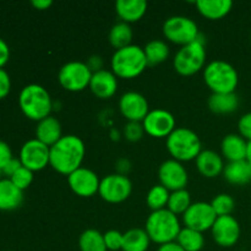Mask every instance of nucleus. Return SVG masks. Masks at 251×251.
<instances>
[{
    "label": "nucleus",
    "instance_id": "f257e3e1",
    "mask_svg": "<svg viewBox=\"0 0 251 251\" xmlns=\"http://www.w3.org/2000/svg\"><path fill=\"white\" fill-rule=\"evenodd\" d=\"M86 147L81 137L76 135H63L60 140L49 149V166L60 174L73 173L82 167Z\"/></svg>",
    "mask_w": 251,
    "mask_h": 251
},
{
    "label": "nucleus",
    "instance_id": "f03ea898",
    "mask_svg": "<svg viewBox=\"0 0 251 251\" xmlns=\"http://www.w3.org/2000/svg\"><path fill=\"white\" fill-rule=\"evenodd\" d=\"M19 107L28 119L38 123L50 115L53 110V100L43 86L29 83L20 92Z\"/></svg>",
    "mask_w": 251,
    "mask_h": 251
},
{
    "label": "nucleus",
    "instance_id": "7ed1b4c3",
    "mask_svg": "<svg viewBox=\"0 0 251 251\" xmlns=\"http://www.w3.org/2000/svg\"><path fill=\"white\" fill-rule=\"evenodd\" d=\"M146 55L144 48L136 44H130L124 48L117 49L110 60L112 71L117 77L134 78L141 75L147 68Z\"/></svg>",
    "mask_w": 251,
    "mask_h": 251
},
{
    "label": "nucleus",
    "instance_id": "20e7f679",
    "mask_svg": "<svg viewBox=\"0 0 251 251\" xmlns=\"http://www.w3.org/2000/svg\"><path fill=\"white\" fill-rule=\"evenodd\" d=\"M145 230L149 234L151 242L163 245L167 243L176 242L181 227L178 216L171 212L168 208H163L159 211H152L146 221Z\"/></svg>",
    "mask_w": 251,
    "mask_h": 251
},
{
    "label": "nucleus",
    "instance_id": "39448f33",
    "mask_svg": "<svg viewBox=\"0 0 251 251\" xmlns=\"http://www.w3.org/2000/svg\"><path fill=\"white\" fill-rule=\"evenodd\" d=\"M203 80L212 93H233L239 82V76L232 64L218 59L205 66Z\"/></svg>",
    "mask_w": 251,
    "mask_h": 251
},
{
    "label": "nucleus",
    "instance_id": "423d86ee",
    "mask_svg": "<svg viewBox=\"0 0 251 251\" xmlns=\"http://www.w3.org/2000/svg\"><path fill=\"white\" fill-rule=\"evenodd\" d=\"M167 150L179 162H189L196 159L201 149L200 137L189 127H176L167 137Z\"/></svg>",
    "mask_w": 251,
    "mask_h": 251
},
{
    "label": "nucleus",
    "instance_id": "0eeeda50",
    "mask_svg": "<svg viewBox=\"0 0 251 251\" xmlns=\"http://www.w3.org/2000/svg\"><path fill=\"white\" fill-rule=\"evenodd\" d=\"M206 61V49L205 41L202 36L198 38V41L190 44L183 46L174 56L173 65L178 74L183 76H190L199 73L203 69Z\"/></svg>",
    "mask_w": 251,
    "mask_h": 251
},
{
    "label": "nucleus",
    "instance_id": "6e6552de",
    "mask_svg": "<svg viewBox=\"0 0 251 251\" xmlns=\"http://www.w3.org/2000/svg\"><path fill=\"white\" fill-rule=\"evenodd\" d=\"M163 34L168 41L181 47L198 41L200 37L196 22L183 15L168 17L163 24Z\"/></svg>",
    "mask_w": 251,
    "mask_h": 251
},
{
    "label": "nucleus",
    "instance_id": "1a4fd4ad",
    "mask_svg": "<svg viewBox=\"0 0 251 251\" xmlns=\"http://www.w3.org/2000/svg\"><path fill=\"white\" fill-rule=\"evenodd\" d=\"M92 74L85 61L73 60L61 66L58 73V80L66 91L80 92L90 86Z\"/></svg>",
    "mask_w": 251,
    "mask_h": 251
},
{
    "label": "nucleus",
    "instance_id": "9d476101",
    "mask_svg": "<svg viewBox=\"0 0 251 251\" xmlns=\"http://www.w3.org/2000/svg\"><path fill=\"white\" fill-rule=\"evenodd\" d=\"M131 191L132 183L126 176L113 173L100 179L98 194L107 202L119 203L126 200Z\"/></svg>",
    "mask_w": 251,
    "mask_h": 251
},
{
    "label": "nucleus",
    "instance_id": "9b49d317",
    "mask_svg": "<svg viewBox=\"0 0 251 251\" xmlns=\"http://www.w3.org/2000/svg\"><path fill=\"white\" fill-rule=\"evenodd\" d=\"M217 217L211 203L199 201L191 203L190 207L184 212L183 222L185 227L203 233L212 228Z\"/></svg>",
    "mask_w": 251,
    "mask_h": 251
},
{
    "label": "nucleus",
    "instance_id": "f8f14e48",
    "mask_svg": "<svg viewBox=\"0 0 251 251\" xmlns=\"http://www.w3.org/2000/svg\"><path fill=\"white\" fill-rule=\"evenodd\" d=\"M49 149L37 139H31L22 145L19 159L25 168L34 172L42 171L49 164Z\"/></svg>",
    "mask_w": 251,
    "mask_h": 251
},
{
    "label": "nucleus",
    "instance_id": "ddd939ff",
    "mask_svg": "<svg viewBox=\"0 0 251 251\" xmlns=\"http://www.w3.org/2000/svg\"><path fill=\"white\" fill-rule=\"evenodd\" d=\"M146 134L153 137H168L176 129V118L169 110L156 108L150 110L142 122Z\"/></svg>",
    "mask_w": 251,
    "mask_h": 251
},
{
    "label": "nucleus",
    "instance_id": "4468645a",
    "mask_svg": "<svg viewBox=\"0 0 251 251\" xmlns=\"http://www.w3.org/2000/svg\"><path fill=\"white\" fill-rule=\"evenodd\" d=\"M159 184L169 191H176L185 189L189 176L183 163L176 159H167L159 166L158 169Z\"/></svg>",
    "mask_w": 251,
    "mask_h": 251
},
{
    "label": "nucleus",
    "instance_id": "2eb2a0df",
    "mask_svg": "<svg viewBox=\"0 0 251 251\" xmlns=\"http://www.w3.org/2000/svg\"><path fill=\"white\" fill-rule=\"evenodd\" d=\"M100 179L97 174L86 167H80L68 176V184L71 190L81 198H90L100 190Z\"/></svg>",
    "mask_w": 251,
    "mask_h": 251
},
{
    "label": "nucleus",
    "instance_id": "dca6fc26",
    "mask_svg": "<svg viewBox=\"0 0 251 251\" xmlns=\"http://www.w3.org/2000/svg\"><path fill=\"white\" fill-rule=\"evenodd\" d=\"M211 233L220 247L230 248L237 244L240 238L239 222L232 215L220 216L211 228Z\"/></svg>",
    "mask_w": 251,
    "mask_h": 251
},
{
    "label": "nucleus",
    "instance_id": "f3484780",
    "mask_svg": "<svg viewBox=\"0 0 251 251\" xmlns=\"http://www.w3.org/2000/svg\"><path fill=\"white\" fill-rule=\"evenodd\" d=\"M120 113L127 119V122L142 123L149 114L150 107L146 97L136 91L125 92L119 100Z\"/></svg>",
    "mask_w": 251,
    "mask_h": 251
},
{
    "label": "nucleus",
    "instance_id": "a211bd4d",
    "mask_svg": "<svg viewBox=\"0 0 251 251\" xmlns=\"http://www.w3.org/2000/svg\"><path fill=\"white\" fill-rule=\"evenodd\" d=\"M88 87L93 95L100 100H108L113 97L118 90V77L113 71L102 69L92 74V78Z\"/></svg>",
    "mask_w": 251,
    "mask_h": 251
},
{
    "label": "nucleus",
    "instance_id": "6ab92c4d",
    "mask_svg": "<svg viewBox=\"0 0 251 251\" xmlns=\"http://www.w3.org/2000/svg\"><path fill=\"white\" fill-rule=\"evenodd\" d=\"M196 168L206 178H215L223 173V157L212 150H202L195 159Z\"/></svg>",
    "mask_w": 251,
    "mask_h": 251
},
{
    "label": "nucleus",
    "instance_id": "aec40b11",
    "mask_svg": "<svg viewBox=\"0 0 251 251\" xmlns=\"http://www.w3.org/2000/svg\"><path fill=\"white\" fill-rule=\"evenodd\" d=\"M248 141L240 134H228L221 142L222 157L229 162L243 161L247 157Z\"/></svg>",
    "mask_w": 251,
    "mask_h": 251
},
{
    "label": "nucleus",
    "instance_id": "412c9836",
    "mask_svg": "<svg viewBox=\"0 0 251 251\" xmlns=\"http://www.w3.org/2000/svg\"><path fill=\"white\" fill-rule=\"evenodd\" d=\"M24 202V191L9 178L0 179V211L17 210Z\"/></svg>",
    "mask_w": 251,
    "mask_h": 251
},
{
    "label": "nucleus",
    "instance_id": "4be33fe9",
    "mask_svg": "<svg viewBox=\"0 0 251 251\" xmlns=\"http://www.w3.org/2000/svg\"><path fill=\"white\" fill-rule=\"evenodd\" d=\"M63 137L61 134V124L55 117L49 115L38 122L36 127V139L43 142L47 146H53Z\"/></svg>",
    "mask_w": 251,
    "mask_h": 251
},
{
    "label": "nucleus",
    "instance_id": "5701e85b",
    "mask_svg": "<svg viewBox=\"0 0 251 251\" xmlns=\"http://www.w3.org/2000/svg\"><path fill=\"white\" fill-rule=\"evenodd\" d=\"M147 1L145 0H118L115 2V11L123 22H136L146 14Z\"/></svg>",
    "mask_w": 251,
    "mask_h": 251
},
{
    "label": "nucleus",
    "instance_id": "b1692460",
    "mask_svg": "<svg viewBox=\"0 0 251 251\" xmlns=\"http://www.w3.org/2000/svg\"><path fill=\"white\" fill-rule=\"evenodd\" d=\"M223 176L227 181L235 185H244L251 181V163L247 159L228 162L223 169Z\"/></svg>",
    "mask_w": 251,
    "mask_h": 251
},
{
    "label": "nucleus",
    "instance_id": "393cba45",
    "mask_svg": "<svg viewBox=\"0 0 251 251\" xmlns=\"http://www.w3.org/2000/svg\"><path fill=\"white\" fill-rule=\"evenodd\" d=\"M195 4L199 12L210 20L222 19L233 6L230 0H198Z\"/></svg>",
    "mask_w": 251,
    "mask_h": 251
},
{
    "label": "nucleus",
    "instance_id": "a878e982",
    "mask_svg": "<svg viewBox=\"0 0 251 251\" xmlns=\"http://www.w3.org/2000/svg\"><path fill=\"white\" fill-rule=\"evenodd\" d=\"M239 107V98L233 93H212L208 98V108L217 114H229Z\"/></svg>",
    "mask_w": 251,
    "mask_h": 251
},
{
    "label": "nucleus",
    "instance_id": "bb28decb",
    "mask_svg": "<svg viewBox=\"0 0 251 251\" xmlns=\"http://www.w3.org/2000/svg\"><path fill=\"white\" fill-rule=\"evenodd\" d=\"M149 234L142 228H131L124 233L123 239V251H147L150 247Z\"/></svg>",
    "mask_w": 251,
    "mask_h": 251
},
{
    "label": "nucleus",
    "instance_id": "cd10ccee",
    "mask_svg": "<svg viewBox=\"0 0 251 251\" xmlns=\"http://www.w3.org/2000/svg\"><path fill=\"white\" fill-rule=\"evenodd\" d=\"M145 55H146L149 65H157L168 59L169 47L163 39H152L145 46Z\"/></svg>",
    "mask_w": 251,
    "mask_h": 251
},
{
    "label": "nucleus",
    "instance_id": "c85d7f7f",
    "mask_svg": "<svg viewBox=\"0 0 251 251\" xmlns=\"http://www.w3.org/2000/svg\"><path fill=\"white\" fill-rule=\"evenodd\" d=\"M108 38H109V43L115 49H120L126 46H130L132 41L131 26L129 24H126V22H117L110 28Z\"/></svg>",
    "mask_w": 251,
    "mask_h": 251
},
{
    "label": "nucleus",
    "instance_id": "c756f323",
    "mask_svg": "<svg viewBox=\"0 0 251 251\" xmlns=\"http://www.w3.org/2000/svg\"><path fill=\"white\" fill-rule=\"evenodd\" d=\"M176 243L185 251H201L205 245V238L201 232L191 228H181Z\"/></svg>",
    "mask_w": 251,
    "mask_h": 251
},
{
    "label": "nucleus",
    "instance_id": "7c9ffc66",
    "mask_svg": "<svg viewBox=\"0 0 251 251\" xmlns=\"http://www.w3.org/2000/svg\"><path fill=\"white\" fill-rule=\"evenodd\" d=\"M80 251H108L105 248L104 237L97 229H86L78 238Z\"/></svg>",
    "mask_w": 251,
    "mask_h": 251
},
{
    "label": "nucleus",
    "instance_id": "2f4dec72",
    "mask_svg": "<svg viewBox=\"0 0 251 251\" xmlns=\"http://www.w3.org/2000/svg\"><path fill=\"white\" fill-rule=\"evenodd\" d=\"M169 196H171V193L168 189L164 188L161 184H157V185L152 186L147 193L146 202L152 211L163 210L168 205Z\"/></svg>",
    "mask_w": 251,
    "mask_h": 251
},
{
    "label": "nucleus",
    "instance_id": "473e14b6",
    "mask_svg": "<svg viewBox=\"0 0 251 251\" xmlns=\"http://www.w3.org/2000/svg\"><path fill=\"white\" fill-rule=\"evenodd\" d=\"M191 203L193 202H191V196L189 191L186 189H181V190L172 191L167 208L174 215H184Z\"/></svg>",
    "mask_w": 251,
    "mask_h": 251
},
{
    "label": "nucleus",
    "instance_id": "72a5a7b5",
    "mask_svg": "<svg viewBox=\"0 0 251 251\" xmlns=\"http://www.w3.org/2000/svg\"><path fill=\"white\" fill-rule=\"evenodd\" d=\"M210 203L218 217L220 216L232 215L233 210L235 207L234 199L229 194H218L217 196L213 198V200Z\"/></svg>",
    "mask_w": 251,
    "mask_h": 251
},
{
    "label": "nucleus",
    "instance_id": "f704fd0d",
    "mask_svg": "<svg viewBox=\"0 0 251 251\" xmlns=\"http://www.w3.org/2000/svg\"><path fill=\"white\" fill-rule=\"evenodd\" d=\"M9 179L20 189V190L25 191L29 185H31L32 181H33V172L25 168V167L22 166L21 168Z\"/></svg>",
    "mask_w": 251,
    "mask_h": 251
},
{
    "label": "nucleus",
    "instance_id": "c9c22d12",
    "mask_svg": "<svg viewBox=\"0 0 251 251\" xmlns=\"http://www.w3.org/2000/svg\"><path fill=\"white\" fill-rule=\"evenodd\" d=\"M104 237L105 248L108 251H118L122 250L123 239H124V233H120L119 230H108L103 234Z\"/></svg>",
    "mask_w": 251,
    "mask_h": 251
},
{
    "label": "nucleus",
    "instance_id": "e433bc0d",
    "mask_svg": "<svg viewBox=\"0 0 251 251\" xmlns=\"http://www.w3.org/2000/svg\"><path fill=\"white\" fill-rule=\"evenodd\" d=\"M145 134V129L142 123L139 122H127L124 127V135L126 140L131 142L140 141Z\"/></svg>",
    "mask_w": 251,
    "mask_h": 251
},
{
    "label": "nucleus",
    "instance_id": "4c0bfd02",
    "mask_svg": "<svg viewBox=\"0 0 251 251\" xmlns=\"http://www.w3.org/2000/svg\"><path fill=\"white\" fill-rule=\"evenodd\" d=\"M238 129H239V134L247 141H251V112L245 113L240 117L238 122Z\"/></svg>",
    "mask_w": 251,
    "mask_h": 251
},
{
    "label": "nucleus",
    "instance_id": "58836bf2",
    "mask_svg": "<svg viewBox=\"0 0 251 251\" xmlns=\"http://www.w3.org/2000/svg\"><path fill=\"white\" fill-rule=\"evenodd\" d=\"M11 90V78H10L9 74L0 69V100H4Z\"/></svg>",
    "mask_w": 251,
    "mask_h": 251
},
{
    "label": "nucleus",
    "instance_id": "ea45409f",
    "mask_svg": "<svg viewBox=\"0 0 251 251\" xmlns=\"http://www.w3.org/2000/svg\"><path fill=\"white\" fill-rule=\"evenodd\" d=\"M12 158H14V156H12L11 147L5 141L0 140V169L4 168L5 164L11 161Z\"/></svg>",
    "mask_w": 251,
    "mask_h": 251
},
{
    "label": "nucleus",
    "instance_id": "a19ab883",
    "mask_svg": "<svg viewBox=\"0 0 251 251\" xmlns=\"http://www.w3.org/2000/svg\"><path fill=\"white\" fill-rule=\"evenodd\" d=\"M21 167H22L21 161H20L19 158H15V157H14L11 161L7 162V163L5 164L4 168L1 169V173L4 174V176H6L7 178H11V176H14V174L16 173V172L19 171Z\"/></svg>",
    "mask_w": 251,
    "mask_h": 251
},
{
    "label": "nucleus",
    "instance_id": "79ce46f5",
    "mask_svg": "<svg viewBox=\"0 0 251 251\" xmlns=\"http://www.w3.org/2000/svg\"><path fill=\"white\" fill-rule=\"evenodd\" d=\"M10 59V48L6 42L0 38V69L4 68Z\"/></svg>",
    "mask_w": 251,
    "mask_h": 251
},
{
    "label": "nucleus",
    "instance_id": "37998d69",
    "mask_svg": "<svg viewBox=\"0 0 251 251\" xmlns=\"http://www.w3.org/2000/svg\"><path fill=\"white\" fill-rule=\"evenodd\" d=\"M86 64L92 73H97L103 69V59L100 55H91L86 61Z\"/></svg>",
    "mask_w": 251,
    "mask_h": 251
},
{
    "label": "nucleus",
    "instance_id": "c03bdc74",
    "mask_svg": "<svg viewBox=\"0 0 251 251\" xmlns=\"http://www.w3.org/2000/svg\"><path fill=\"white\" fill-rule=\"evenodd\" d=\"M115 169H117V173L126 176L127 172L131 169V163H130L129 159L123 157V158H119L117 161V163H115Z\"/></svg>",
    "mask_w": 251,
    "mask_h": 251
},
{
    "label": "nucleus",
    "instance_id": "a18cd8bd",
    "mask_svg": "<svg viewBox=\"0 0 251 251\" xmlns=\"http://www.w3.org/2000/svg\"><path fill=\"white\" fill-rule=\"evenodd\" d=\"M157 251H185V250H184L176 242H172V243H167V244H163V245H159L158 250Z\"/></svg>",
    "mask_w": 251,
    "mask_h": 251
},
{
    "label": "nucleus",
    "instance_id": "49530a36",
    "mask_svg": "<svg viewBox=\"0 0 251 251\" xmlns=\"http://www.w3.org/2000/svg\"><path fill=\"white\" fill-rule=\"evenodd\" d=\"M31 4L37 10H47L53 5V1L51 0H32Z\"/></svg>",
    "mask_w": 251,
    "mask_h": 251
},
{
    "label": "nucleus",
    "instance_id": "de8ad7c7",
    "mask_svg": "<svg viewBox=\"0 0 251 251\" xmlns=\"http://www.w3.org/2000/svg\"><path fill=\"white\" fill-rule=\"evenodd\" d=\"M248 162L251 163V141H248V146H247V157H245Z\"/></svg>",
    "mask_w": 251,
    "mask_h": 251
},
{
    "label": "nucleus",
    "instance_id": "09e8293b",
    "mask_svg": "<svg viewBox=\"0 0 251 251\" xmlns=\"http://www.w3.org/2000/svg\"><path fill=\"white\" fill-rule=\"evenodd\" d=\"M1 176H2V173H1V169H0V179H1Z\"/></svg>",
    "mask_w": 251,
    "mask_h": 251
}]
</instances>
